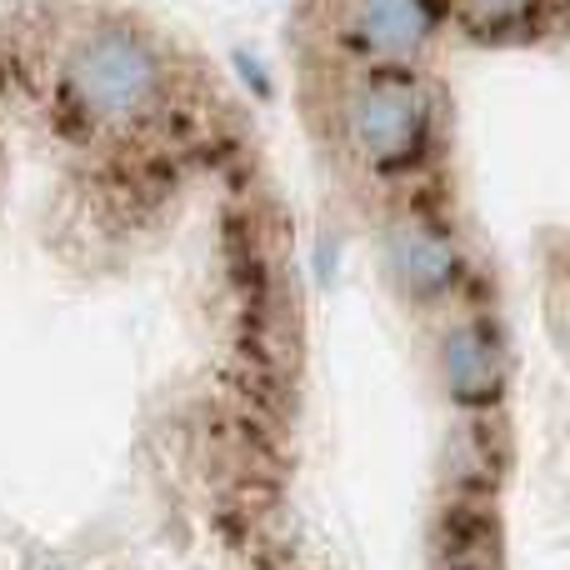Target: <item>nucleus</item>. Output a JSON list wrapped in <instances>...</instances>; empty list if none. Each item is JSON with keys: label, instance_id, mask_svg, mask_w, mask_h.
<instances>
[{"label": "nucleus", "instance_id": "obj_1", "mask_svg": "<svg viewBox=\"0 0 570 570\" xmlns=\"http://www.w3.org/2000/svg\"><path fill=\"white\" fill-rule=\"evenodd\" d=\"M445 90L415 70H335L325 96V136L345 170L381 190L431 186L445 156Z\"/></svg>", "mask_w": 570, "mask_h": 570}, {"label": "nucleus", "instance_id": "obj_2", "mask_svg": "<svg viewBox=\"0 0 570 570\" xmlns=\"http://www.w3.org/2000/svg\"><path fill=\"white\" fill-rule=\"evenodd\" d=\"M56 100L96 136H140L176 106V56L136 16H90L60 40Z\"/></svg>", "mask_w": 570, "mask_h": 570}, {"label": "nucleus", "instance_id": "obj_3", "mask_svg": "<svg viewBox=\"0 0 570 570\" xmlns=\"http://www.w3.org/2000/svg\"><path fill=\"white\" fill-rule=\"evenodd\" d=\"M375 261L395 301L425 315H445L451 305H461L475 276L465 236L421 186L391 200L385 220L375 226Z\"/></svg>", "mask_w": 570, "mask_h": 570}, {"label": "nucleus", "instance_id": "obj_4", "mask_svg": "<svg viewBox=\"0 0 570 570\" xmlns=\"http://www.w3.org/2000/svg\"><path fill=\"white\" fill-rule=\"evenodd\" d=\"M451 0H321V36L335 70H415L431 60Z\"/></svg>", "mask_w": 570, "mask_h": 570}, {"label": "nucleus", "instance_id": "obj_5", "mask_svg": "<svg viewBox=\"0 0 570 570\" xmlns=\"http://www.w3.org/2000/svg\"><path fill=\"white\" fill-rule=\"evenodd\" d=\"M435 385L455 415H485L505 411L515 385V341L511 325L491 305L461 301L441 315L431 345Z\"/></svg>", "mask_w": 570, "mask_h": 570}, {"label": "nucleus", "instance_id": "obj_6", "mask_svg": "<svg viewBox=\"0 0 570 570\" xmlns=\"http://www.w3.org/2000/svg\"><path fill=\"white\" fill-rule=\"evenodd\" d=\"M515 445L505 431V411L455 415L451 435L441 445V495H491L501 501V485L511 481Z\"/></svg>", "mask_w": 570, "mask_h": 570}, {"label": "nucleus", "instance_id": "obj_7", "mask_svg": "<svg viewBox=\"0 0 570 570\" xmlns=\"http://www.w3.org/2000/svg\"><path fill=\"white\" fill-rule=\"evenodd\" d=\"M431 566L435 570H511L505 521L491 495H441L431 521Z\"/></svg>", "mask_w": 570, "mask_h": 570}, {"label": "nucleus", "instance_id": "obj_8", "mask_svg": "<svg viewBox=\"0 0 570 570\" xmlns=\"http://www.w3.org/2000/svg\"><path fill=\"white\" fill-rule=\"evenodd\" d=\"M551 16H561V0H451V20L485 46L535 36Z\"/></svg>", "mask_w": 570, "mask_h": 570}]
</instances>
